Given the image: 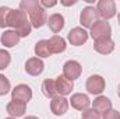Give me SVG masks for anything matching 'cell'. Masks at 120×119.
Returning a JSON list of instances; mask_svg holds the SVG:
<instances>
[{"label":"cell","instance_id":"1","mask_svg":"<svg viewBox=\"0 0 120 119\" xmlns=\"http://www.w3.org/2000/svg\"><path fill=\"white\" fill-rule=\"evenodd\" d=\"M7 27H11L13 31H15L20 35V38L28 36L32 30V25L27 17V13H24L22 10H11L10 11Z\"/></svg>","mask_w":120,"mask_h":119},{"label":"cell","instance_id":"2","mask_svg":"<svg viewBox=\"0 0 120 119\" xmlns=\"http://www.w3.org/2000/svg\"><path fill=\"white\" fill-rule=\"evenodd\" d=\"M30 16V23L34 28H41L48 23V16H46V10L41 6V3H38L34 8H31L28 11Z\"/></svg>","mask_w":120,"mask_h":119},{"label":"cell","instance_id":"3","mask_svg":"<svg viewBox=\"0 0 120 119\" xmlns=\"http://www.w3.org/2000/svg\"><path fill=\"white\" fill-rule=\"evenodd\" d=\"M110 34H112L110 24L108 21H105V20H98L91 27V36L95 41L102 39V38H110Z\"/></svg>","mask_w":120,"mask_h":119},{"label":"cell","instance_id":"4","mask_svg":"<svg viewBox=\"0 0 120 119\" xmlns=\"http://www.w3.org/2000/svg\"><path fill=\"white\" fill-rule=\"evenodd\" d=\"M96 10H98V14L106 21L116 16V3L113 0H99Z\"/></svg>","mask_w":120,"mask_h":119},{"label":"cell","instance_id":"5","mask_svg":"<svg viewBox=\"0 0 120 119\" xmlns=\"http://www.w3.org/2000/svg\"><path fill=\"white\" fill-rule=\"evenodd\" d=\"M98 17H99L98 10H96L95 7L88 6V7H85V8L81 10V13H80V23H81L82 27L91 28V27L98 21Z\"/></svg>","mask_w":120,"mask_h":119},{"label":"cell","instance_id":"6","mask_svg":"<svg viewBox=\"0 0 120 119\" xmlns=\"http://www.w3.org/2000/svg\"><path fill=\"white\" fill-rule=\"evenodd\" d=\"M81 71H82V67L77 60H68L63 66V76L70 81L77 80L81 76Z\"/></svg>","mask_w":120,"mask_h":119},{"label":"cell","instance_id":"7","mask_svg":"<svg viewBox=\"0 0 120 119\" xmlns=\"http://www.w3.org/2000/svg\"><path fill=\"white\" fill-rule=\"evenodd\" d=\"M11 98H13V101H21V102L27 104L32 98V90L27 84H18L11 91Z\"/></svg>","mask_w":120,"mask_h":119},{"label":"cell","instance_id":"8","mask_svg":"<svg viewBox=\"0 0 120 119\" xmlns=\"http://www.w3.org/2000/svg\"><path fill=\"white\" fill-rule=\"evenodd\" d=\"M85 86H87V90H88V92H90V94L99 95V94L105 90L106 83H105V79H103L102 76L94 74V76L88 77V80H87V84H85Z\"/></svg>","mask_w":120,"mask_h":119},{"label":"cell","instance_id":"9","mask_svg":"<svg viewBox=\"0 0 120 119\" xmlns=\"http://www.w3.org/2000/svg\"><path fill=\"white\" fill-rule=\"evenodd\" d=\"M67 38H68V41H70L71 45L80 46V45H82V44L87 42V39H88V32L84 30V28H81V27H75V28H73V30L68 32Z\"/></svg>","mask_w":120,"mask_h":119},{"label":"cell","instance_id":"10","mask_svg":"<svg viewBox=\"0 0 120 119\" xmlns=\"http://www.w3.org/2000/svg\"><path fill=\"white\" fill-rule=\"evenodd\" d=\"M68 105H70L68 99L64 98V97H61V95H57V97L52 98V101H50V109H52V112H53L55 115H57V116L64 115V114L67 112Z\"/></svg>","mask_w":120,"mask_h":119},{"label":"cell","instance_id":"11","mask_svg":"<svg viewBox=\"0 0 120 119\" xmlns=\"http://www.w3.org/2000/svg\"><path fill=\"white\" fill-rule=\"evenodd\" d=\"M68 102H70L71 107H73L74 109H77V111H85V109H88V107H90V104H91L88 95L81 94V92L73 94L71 98L68 99Z\"/></svg>","mask_w":120,"mask_h":119},{"label":"cell","instance_id":"12","mask_svg":"<svg viewBox=\"0 0 120 119\" xmlns=\"http://www.w3.org/2000/svg\"><path fill=\"white\" fill-rule=\"evenodd\" d=\"M94 48L98 53L101 55H109L110 52H113L115 49V42L112 38H102V39H98L95 41L94 44Z\"/></svg>","mask_w":120,"mask_h":119},{"label":"cell","instance_id":"13","mask_svg":"<svg viewBox=\"0 0 120 119\" xmlns=\"http://www.w3.org/2000/svg\"><path fill=\"white\" fill-rule=\"evenodd\" d=\"M25 109H27V104L21 102V101H11L6 107L7 114L11 118H20V116H22L25 114Z\"/></svg>","mask_w":120,"mask_h":119},{"label":"cell","instance_id":"14","mask_svg":"<svg viewBox=\"0 0 120 119\" xmlns=\"http://www.w3.org/2000/svg\"><path fill=\"white\" fill-rule=\"evenodd\" d=\"M43 67L45 64L39 58H31L25 63V71L31 76H39L43 71Z\"/></svg>","mask_w":120,"mask_h":119},{"label":"cell","instance_id":"15","mask_svg":"<svg viewBox=\"0 0 120 119\" xmlns=\"http://www.w3.org/2000/svg\"><path fill=\"white\" fill-rule=\"evenodd\" d=\"M55 81H56V90H57V94L59 95L64 97V95L71 94V91L74 88V83L73 81L67 80L64 76H59Z\"/></svg>","mask_w":120,"mask_h":119},{"label":"cell","instance_id":"16","mask_svg":"<svg viewBox=\"0 0 120 119\" xmlns=\"http://www.w3.org/2000/svg\"><path fill=\"white\" fill-rule=\"evenodd\" d=\"M48 44H49V51H50L52 55L53 53H61L67 48L64 38H61L59 35H53L50 39H48Z\"/></svg>","mask_w":120,"mask_h":119},{"label":"cell","instance_id":"17","mask_svg":"<svg viewBox=\"0 0 120 119\" xmlns=\"http://www.w3.org/2000/svg\"><path fill=\"white\" fill-rule=\"evenodd\" d=\"M1 44L6 46V48H13L15 45H18L20 42V35L13 30H8V31H4L1 34V38H0Z\"/></svg>","mask_w":120,"mask_h":119},{"label":"cell","instance_id":"18","mask_svg":"<svg viewBox=\"0 0 120 119\" xmlns=\"http://www.w3.org/2000/svg\"><path fill=\"white\" fill-rule=\"evenodd\" d=\"M92 108H94L95 111H98L99 114H101V112L105 114V112H108L109 109H112V101H110L108 97L99 95V97H96V98L94 99Z\"/></svg>","mask_w":120,"mask_h":119},{"label":"cell","instance_id":"19","mask_svg":"<svg viewBox=\"0 0 120 119\" xmlns=\"http://www.w3.org/2000/svg\"><path fill=\"white\" fill-rule=\"evenodd\" d=\"M48 25H49V28L52 30V32H55V34H57L60 31L64 28V17L59 14V13H55V14H52L49 18H48V23H46Z\"/></svg>","mask_w":120,"mask_h":119},{"label":"cell","instance_id":"20","mask_svg":"<svg viewBox=\"0 0 120 119\" xmlns=\"http://www.w3.org/2000/svg\"><path fill=\"white\" fill-rule=\"evenodd\" d=\"M42 91H43L45 97H48V98H55L59 95L57 90H56V81L52 79H46L42 83Z\"/></svg>","mask_w":120,"mask_h":119},{"label":"cell","instance_id":"21","mask_svg":"<svg viewBox=\"0 0 120 119\" xmlns=\"http://www.w3.org/2000/svg\"><path fill=\"white\" fill-rule=\"evenodd\" d=\"M35 55L38 58H49L52 53L49 51V44H48V39H41L36 42L35 45Z\"/></svg>","mask_w":120,"mask_h":119},{"label":"cell","instance_id":"22","mask_svg":"<svg viewBox=\"0 0 120 119\" xmlns=\"http://www.w3.org/2000/svg\"><path fill=\"white\" fill-rule=\"evenodd\" d=\"M10 11H11V8H8V7H4V6L0 7V28L7 27V21H8Z\"/></svg>","mask_w":120,"mask_h":119},{"label":"cell","instance_id":"23","mask_svg":"<svg viewBox=\"0 0 120 119\" xmlns=\"http://www.w3.org/2000/svg\"><path fill=\"white\" fill-rule=\"evenodd\" d=\"M10 62H11L10 53L4 49H0V70H4L6 67H8Z\"/></svg>","mask_w":120,"mask_h":119},{"label":"cell","instance_id":"24","mask_svg":"<svg viewBox=\"0 0 120 119\" xmlns=\"http://www.w3.org/2000/svg\"><path fill=\"white\" fill-rule=\"evenodd\" d=\"M10 90H11L10 80H8L6 76L0 74V95H6V94L10 91Z\"/></svg>","mask_w":120,"mask_h":119},{"label":"cell","instance_id":"25","mask_svg":"<svg viewBox=\"0 0 120 119\" xmlns=\"http://www.w3.org/2000/svg\"><path fill=\"white\" fill-rule=\"evenodd\" d=\"M81 119H101V114L98 111H95L94 108H88L85 111H82V115H81Z\"/></svg>","mask_w":120,"mask_h":119},{"label":"cell","instance_id":"26","mask_svg":"<svg viewBox=\"0 0 120 119\" xmlns=\"http://www.w3.org/2000/svg\"><path fill=\"white\" fill-rule=\"evenodd\" d=\"M102 119H120V112L116 109H109L102 115Z\"/></svg>","mask_w":120,"mask_h":119},{"label":"cell","instance_id":"27","mask_svg":"<svg viewBox=\"0 0 120 119\" xmlns=\"http://www.w3.org/2000/svg\"><path fill=\"white\" fill-rule=\"evenodd\" d=\"M39 3H41L42 7H53V6L57 4V1H55V0H53V1H46V0H43V1H39Z\"/></svg>","mask_w":120,"mask_h":119},{"label":"cell","instance_id":"28","mask_svg":"<svg viewBox=\"0 0 120 119\" xmlns=\"http://www.w3.org/2000/svg\"><path fill=\"white\" fill-rule=\"evenodd\" d=\"M60 3H61L63 6H71V4H75L77 1H75V0H71V1H66V0H61Z\"/></svg>","mask_w":120,"mask_h":119},{"label":"cell","instance_id":"29","mask_svg":"<svg viewBox=\"0 0 120 119\" xmlns=\"http://www.w3.org/2000/svg\"><path fill=\"white\" fill-rule=\"evenodd\" d=\"M24 119H38L36 116H27V118H24Z\"/></svg>","mask_w":120,"mask_h":119},{"label":"cell","instance_id":"30","mask_svg":"<svg viewBox=\"0 0 120 119\" xmlns=\"http://www.w3.org/2000/svg\"><path fill=\"white\" fill-rule=\"evenodd\" d=\"M117 94H119V97H120V84H119V87H117Z\"/></svg>","mask_w":120,"mask_h":119},{"label":"cell","instance_id":"31","mask_svg":"<svg viewBox=\"0 0 120 119\" xmlns=\"http://www.w3.org/2000/svg\"><path fill=\"white\" fill-rule=\"evenodd\" d=\"M117 20H119V24H120V13L117 14Z\"/></svg>","mask_w":120,"mask_h":119},{"label":"cell","instance_id":"32","mask_svg":"<svg viewBox=\"0 0 120 119\" xmlns=\"http://www.w3.org/2000/svg\"><path fill=\"white\" fill-rule=\"evenodd\" d=\"M6 119H15V118H11V116H10V118H6Z\"/></svg>","mask_w":120,"mask_h":119}]
</instances>
